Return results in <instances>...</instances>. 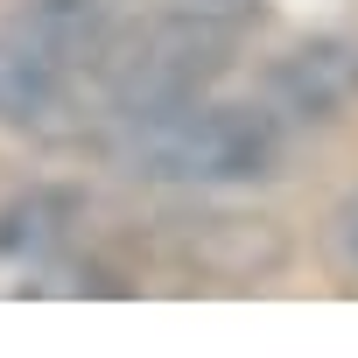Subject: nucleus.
<instances>
[{
	"label": "nucleus",
	"instance_id": "6",
	"mask_svg": "<svg viewBox=\"0 0 358 358\" xmlns=\"http://www.w3.org/2000/svg\"><path fill=\"white\" fill-rule=\"evenodd\" d=\"M78 246V197L71 190H29L0 211V260H22L29 274H50Z\"/></svg>",
	"mask_w": 358,
	"mask_h": 358
},
{
	"label": "nucleus",
	"instance_id": "7",
	"mask_svg": "<svg viewBox=\"0 0 358 358\" xmlns=\"http://www.w3.org/2000/svg\"><path fill=\"white\" fill-rule=\"evenodd\" d=\"M323 246H330V267L358 281V190H351V197L330 211V232H323Z\"/></svg>",
	"mask_w": 358,
	"mask_h": 358
},
{
	"label": "nucleus",
	"instance_id": "4",
	"mask_svg": "<svg viewBox=\"0 0 358 358\" xmlns=\"http://www.w3.org/2000/svg\"><path fill=\"white\" fill-rule=\"evenodd\" d=\"M176 260L204 281H267L288 267V239L274 218H246V211H204V218H176Z\"/></svg>",
	"mask_w": 358,
	"mask_h": 358
},
{
	"label": "nucleus",
	"instance_id": "1",
	"mask_svg": "<svg viewBox=\"0 0 358 358\" xmlns=\"http://www.w3.org/2000/svg\"><path fill=\"white\" fill-rule=\"evenodd\" d=\"M106 148L141 183H260L281 169V120L274 106H218L204 92L176 106L113 113Z\"/></svg>",
	"mask_w": 358,
	"mask_h": 358
},
{
	"label": "nucleus",
	"instance_id": "8",
	"mask_svg": "<svg viewBox=\"0 0 358 358\" xmlns=\"http://www.w3.org/2000/svg\"><path fill=\"white\" fill-rule=\"evenodd\" d=\"M351 57H358V43H351Z\"/></svg>",
	"mask_w": 358,
	"mask_h": 358
},
{
	"label": "nucleus",
	"instance_id": "3",
	"mask_svg": "<svg viewBox=\"0 0 358 358\" xmlns=\"http://www.w3.org/2000/svg\"><path fill=\"white\" fill-rule=\"evenodd\" d=\"M0 127L50 141V148H78L92 134V120L78 106V78L57 71L50 57H36L22 36H0Z\"/></svg>",
	"mask_w": 358,
	"mask_h": 358
},
{
	"label": "nucleus",
	"instance_id": "5",
	"mask_svg": "<svg viewBox=\"0 0 358 358\" xmlns=\"http://www.w3.org/2000/svg\"><path fill=\"white\" fill-rule=\"evenodd\" d=\"M8 36H22V43H29L36 57H50L57 71L92 78V71L106 64L113 36H120V15L106 8V0H29L22 22H15Z\"/></svg>",
	"mask_w": 358,
	"mask_h": 358
},
{
	"label": "nucleus",
	"instance_id": "2",
	"mask_svg": "<svg viewBox=\"0 0 358 358\" xmlns=\"http://www.w3.org/2000/svg\"><path fill=\"white\" fill-rule=\"evenodd\" d=\"M232 57V22H211V15H155L141 29L120 22L106 64L92 71V85L106 92L113 113H141V106H176V99H204L218 85Z\"/></svg>",
	"mask_w": 358,
	"mask_h": 358
}]
</instances>
